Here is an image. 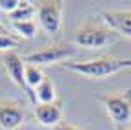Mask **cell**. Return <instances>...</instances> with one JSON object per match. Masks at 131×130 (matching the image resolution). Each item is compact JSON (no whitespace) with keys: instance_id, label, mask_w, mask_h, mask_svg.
<instances>
[{"instance_id":"cell-1","label":"cell","mask_w":131,"mask_h":130,"mask_svg":"<svg viewBox=\"0 0 131 130\" xmlns=\"http://www.w3.org/2000/svg\"><path fill=\"white\" fill-rule=\"evenodd\" d=\"M64 70L78 73L86 79H106L117 75L120 72L131 70V59H117V57H98L89 60H68L62 64Z\"/></svg>"},{"instance_id":"cell-2","label":"cell","mask_w":131,"mask_h":130,"mask_svg":"<svg viewBox=\"0 0 131 130\" xmlns=\"http://www.w3.org/2000/svg\"><path fill=\"white\" fill-rule=\"evenodd\" d=\"M77 50L73 46H66V44H53V46H46L40 50L33 51L24 57V62L27 64H35V66H49V64H58V62H68L71 57H75Z\"/></svg>"},{"instance_id":"cell-3","label":"cell","mask_w":131,"mask_h":130,"mask_svg":"<svg viewBox=\"0 0 131 130\" xmlns=\"http://www.w3.org/2000/svg\"><path fill=\"white\" fill-rule=\"evenodd\" d=\"M115 40L117 39L113 37L109 29L93 26V24H86L75 31V42L80 48H86V50H102Z\"/></svg>"},{"instance_id":"cell-4","label":"cell","mask_w":131,"mask_h":130,"mask_svg":"<svg viewBox=\"0 0 131 130\" xmlns=\"http://www.w3.org/2000/svg\"><path fill=\"white\" fill-rule=\"evenodd\" d=\"M102 105L115 125H126L131 121V90L102 97Z\"/></svg>"},{"instance_id":"cell-5","label":"cell","mask_w":131,"mask_h":130,"mask_svg":"<svg viewBox=\"0 0 131 130\" xmlns=\"http://www.w3.org/2000/svg\"><path fill=\"white\" fill-rule=\"evenodd\" d=\"M62 9H64V4L60 0L40 2V6L37 7V15H38V22H40V26L46 33L57 35L60 31V28H62Z\"/></svg>"},{"instance_id":"cell-6","label":"cell","mask_w":131,"mask_h":130,"mask_svg":"<svg viewBox=\"0 0 131 130\" xmlns=\"http://www.w3.org/2000/svg\"><path fill=\"white\" fill-rule=\"evenodd\" d=\"M4 66H6V72H7L9 79H11L18 88H22V90L26 92V95L29 97L33 103H35V95H33V93L27 90V86H26V79H24L26 62H24V59L16 53V51H9V53H6V57H4Z\"/></svg>"},{"instance_id":"cell-7","label":"cell","mask_w":131,"mask_h":130,"mask_svg":"<svg viewBox=\"0 0 131 130\" xmlns=\"http://www.w3.org/2000/svg\"><path fill=\"white\" fill-rule=\"evenodd\" d=\"M100 17L109 29L131 39V11H102Z\"/></svg>"},{"instance_id":"cell-8","label":"cell","mask_w":131,"mask_h":130,"mask_svg":"<svg viewBox=\"0 0 131 130\" xmlns=\"http://www.w3.org/2000/svg\"><path fill=\"white\" fill-rule=\"evenodd\" d=\"M24 123V112L11 103L0 105V128L4 130H16Z\"/></svg>"},{"instance_id":"cell-9","label":"cell","mask_w":131,"mask_h":130,"mask_svg":"<svg viewBox=\"0 0 131 130\" xmlns=\"http://www.w3.org/2000/svg\"><path fill=\"white\" fill-rule=\"evenodd\" d=\"M35 116H37L38 123L44 125V126H58V123L62 119V108L57 103L38 105L35 108Z\"/></svg>"},{"instance_id":"cell-10","label":"cell","mask_w":131,"mask_h":130,"mask_svg":"<svg viewBox=\"0 0 131 130\" xmlns=\"http://www.w3.org/2000/svg\"><path fill=\"white\" fill-rule=\"evenodd\" d=\"M55 99H57V90L53 81L44 79L42 84L35 88V103L38 101V105H51L55 103Z\"/></svg>"},{"instance_id":"cell-11","label":"cell","mask_w":131,"mask_h":130,"mask_svg":"<svg viewBox=\"0 0 131 130\" xmlns=\"http://www.w3.org/2000/svg\"><path fill=\"white\" fill-rule=\"evenodd\" d=\"M24 79H26V86H27V90L35 95V90L37 86H40L42 84V81L46 79L44 77V73H42V70L38 68V66H35V64H27L26 62V70H24Z\"/></svg>"},{"instance_id":"cell-12","label":"cell","mask_w":131,"mask_h":130,"mask_svg":"<svg viewBox=\"0 0 131 130\" xmlns=\"http://www.w3.org/2000/svg\"><path fill=\"white\" fill-rule=\"evenodd\" d=\"M37 13V7L33 6L31 2H22L20 0V6L16 7V11H13L9 15V20L11 22H20V20H33V15Z\"/></svg>"},{"instance_id":"cell-13","label":"cell","mask_w":131,"mask_h":130,"mask_svg":"<svg viewBox=\"0 0 131 130\" xmlns=\"http://www.w3.org/2000/svg\"><path fill=\"white\" fill-rule=\"evenodd\" d=\"M13 29L24 39H33L37 35V22L35 20H20V22H11Z\"/></svg>"},{"instance_id":"cell-14","label":"cell","mask_w":131,"mask_h":130,"mask_svg":"<svg viewBox=\"0 0 131 130\" xmlns=\"http://www.w3.org/2000/svg\"><path fill=\"white\" fill-rule=\"evenodd\" d=\"M15 48H18V42H16L13 37L9 35H4V33H0V51H15Z\"/></svg>"},{"instance_id":"cell-15","label":"cell","mask_w":131,"mask_h":130,"mask_svg":"<svg viewBox=\"0 0 131 130\" xmlns=\"http://www.w3.org/2000/svg\"><path fill=\"white\" fill-rule=\"evenodd\" d=\"M18 6H20V0H0V9L6 11L7 15H11L13 11H16Z\"/></svg>"},{"instance_id":"cell-16","label":"cell","mask_w":131,"mask_h":130,"mask_svg":"<svg viewBox=\"0 0 131 130\" xmlns=\"http://www.w3.org/2000/svg\"><path fill=\"white\" fill-rule=\"evenodd\" d=\"M57 130H82V128H78V126H75V125H58L57 126Z\"/></svg>"},{"instance_id":"cell-17","label":"cell","mask_w":131,"mask_h":130,"mask_svg":"<svg viewBox=\"0 0 131 130\" xmlns=\"http://www.w3.org/2000/svg\"><path fill=\"white\" fill-rule=\"evenodd\" d=\"M0 29H4V26H2V22H0Z\"/></svg>"},{"instance_id":"cell-18","label":"cell","mask_w":131,"mask_h":130,"mask_svg":"<svg viewBox=\"0 0 131 130\" xmlns=\"http://www.w3.org/2000/svg\"><path fill=\"white\" fill-rule=\"evenodd\" d=\"M0 33H4V31H2V29H0Z\"/></svg>"},{"instance_id":"cell-19","label":"cell","mask_w":131,"mask_h":130,"mask_svg":"<svg viewBox=\"0 0 131 130\" xmlns=\"http://www.w3.org/2000/svg\"><path fill=\"white\" fill-rule=\"evenodd\" d=\"M129 130H131V128H129Z\"/></svg>"}]
</instances>
